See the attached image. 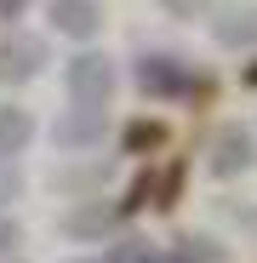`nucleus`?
I'll return each mask as SVG.
<instances>
[{"mask_svg": "<svg viewBox=\"0 0 257 263\" xmlns=\"http://www.w3.org/2000/svg\"><path fill=\"white\" fill-rule=\"evenodd\" d=\"M171 263H223V252L211 240H177V257Z\"/></svg>", "mask_w": 257, "mask_h": 263, "instance_id": "1", "label": "nucleus"}, {"mask_svg": "<svg viewBox=\"0 0 257 263\" xmlns=\"http://www.w3.org/2000/svg\"><path fill=\"white\" fill-rule=\"evenodd\" d=\"M23 138H29V120H23V115H12V120H0V149H17Z\"/></svg>", "mask_w": 257, "mask_h": 263, "instance_id": "3", "label": "nucleus"}, {"mask_svg": "<svg viewBox=\"0 0 257 263\" xmlns=\"http://www.w3.org/2000/svg\"><path fill=\"white\" fill-rule=\"evenodd\" d=\"M109 263H160V257H154L143 240H120V246L109 252Z\"/></svg>", "mask_w": 257, "mask_h": 263, "instance_id": "2", "label": "nucleus"}, {"mask_svg": "<svg viewBox=\"0 0 257 263\" xmlns=\"http://www.w3.org/2000/svg\"><path fill=\"white\" fill-rule=\"evenodd\" d=\"M6 246H17V223H0V252Z\"/></svg>", "mask_w": 257, "mask_h": 263, "instance_id": "4", "label": "nucleus"}]
</instances>
